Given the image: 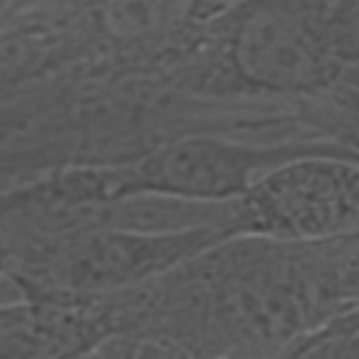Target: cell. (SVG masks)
<instances>
[{
	"label": "cell",
	"instance_id": "1",
	"mask_svg": "<svg viewBox=\"0 0 359 359\" xmlns=\"http://www.w3.org/2000/svg\"><path fill=\"white\" fill-rule=\"evenodd\" d=\"M236 236L224 224L191 227H81L14 244L3 255L11 289L59 294H107L160 278L219 241Z\"/></svg>",
	"mask_w": 359,
	"mask_h": 359
},
{
	"label": "cell",
	"instance_id": "2",
	"mask_svg": "<svg viewBox=\"0 0 359 359\" xmlns=\"http://www.w3.org/2000/svg\"><path fill=\"white\" fill-rule=\"evenodd\" d=\"M309 151L339 146H247L213 135H180L112 163H81L79 180L87 202L149 194L191 202H230L261 174Z\"/></svg>",
	"mask_w": 359,
	"mask_h": 359
},
{
	"label": "cell",
	"instance_id": "3",
	"mask_svg": "<svg viewBox=\"0 0 359 359\" xmlns=\"http://www.w3.org/2000/svg\"><path fill=\"white\" fill-rule=\"evenodd\" d=\"M236 236L334 241L359 233V160L309 151L278 163L233 199Z\"/></svg>",
	"mask_w": 359,
	"mask_h": 359
},
{
	"label": "cell",
	"instance_id": "4",
	"mask_svg": "<svg viewBox=\"0 0 359 359\" xmlns=\"http://www.w3.org/2000/svg\"><path fill=\"white\" fill-rule=\"evenodd\" d=\"M224 59L241 84L269 93H314L339 70L306 0H241L224 22Z\"/></svg>",
	"mask_w": 359,
	"mask_h": 359
},
{
	"label": "cell",
	"instance_id": "5",
	"mask_svg": "<svg viewBox=\"0 0 359 359\" xmlns=\"http://www.w3.org/2000/svg\"><path fill=\"white\" fill-rule=\"evenodd\" d=\"M107 337L95 297L17 289L0 300V356H81Z\"/></svg>",
	"mask_w": 359,
	"mask_h": 359
},
{
	"label": "cell",
	"instance_id": "6",
	"mask_svg": "<svg viewBox=\"0 0 359 359\" xmlns=\"http://www.w3.org/2000/svg\"><path fill=\"white\" fill-rule=\"evenodd\" d=\"M3 269H6V264H3V252H0V278H3Z\"/></svg>",
	"mask_w": 359,
	"mask_h": 359
}]
</instances>
